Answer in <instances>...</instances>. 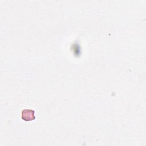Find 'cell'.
Returning <instances> with one entry per match:
<instances>
[{
    "mask_svg": "<svg viewBox=\"0 0 146 146\" xmlns=\"http://www.w3.org/2000/svg\"><path fill=\"white\" fill-rule=\"evenodd\" d=\"M22 119L25 121H31L35 119L34 111L30 109H25L22 112Z\"/></svg>",
    "mask_w": 146,
    "mask_h": 146,
    "instance_id": "6da1fadb",
    "label": "cell"
}]
</instances>
